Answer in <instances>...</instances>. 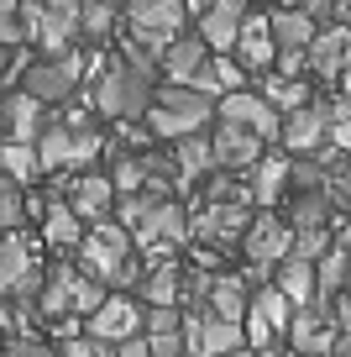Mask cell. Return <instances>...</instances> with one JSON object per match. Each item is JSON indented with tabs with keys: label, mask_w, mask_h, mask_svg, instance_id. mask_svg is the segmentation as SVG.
I'll list each match as a JSON object with an SVG mask.
<instances>
[{
	"label": "cell",
	"mask_w": 351,
	"mask_h": 357,
	"mask_svg": "<svg viewBox=\"0 0 351 357\" xmlns=\"http://www.w3.org/2000/svg\"><path fill=\"white\" fill-rule=\"evenodd\" d=\"M210 116H215V95H205L194 84H163V89H153V105H147L153 137H173V142L205 132Z\"/></svg>",
	"instance_id": "cell-1"
},
{
	"label": "cell",
	"mask_w": 351,
	"mask_h": 357,
	"mask_svg": "<svg viewBox=\"0 0 351 357\" xmlns=\"http://www.w3.org/2000/svg\"><path fill=\"white\" fill-rule=\"evenodd\" d=\"M147 105H153V74L136 68L132 58H121L95 89V111L110 121H136V116H147Z\"/></svg>",
	"instance_id": "cell-2"
},
{
	"label": "cell",
	"mask_w": 351,
	"mask_h": 357,
	"mask_svg": "<svg viewBox=\"0 0 351 357\" xmlns=\"http://www.w3.org/2000/svg\"><path fill=\"white\" fill-rule=\"evenodd\" d=\"M288 247H294V226L288 221H278L273 211H263V215H252V226L242 231V252H247V263H252V279H263L267 268H278L288 257Z\"/></svg>",
	"instance_id": "cell-3"
},
{
	"label": "cell",
	"mask_w": 351,
	"mask_h": 357,
	"mask_svg": "<svg viewBox=\"0 0 351 357\" xmlns=\"http://www.w3.org/2000/svg\"><path fill=\"white\" fill-rule=\"evenodd\" d=\"M215 111H220V121H236V126H247V132H257L263 142H273L278 132H283V116H278V105L267 100L263 89H226L215 100Z\"/></svg>",
	"instance_id": "cell-4"
},
{
	"label": "cell",
	"mask_w": 351,
	"mask_h": 357,
	"mask_svg": "<svg viewBox=\"0 0 351 357\" xmlns=\"http://www.w3.org/2000/svg\"><path fill=\"white\" fill-rule=\"evenodd\" d=\"M184 16H189L184 0H132V37L163 53L184 32Z\"/></svg>",
	"instance_id": "cell-5"
},
{
	"label": "cell",
	"mask_w": 351,
	"mask_h": 357,
	"mask_svg": "<svg viewBox=\"0 0 351 357\" xmlns=\"http://www.w3.org/2000/svg\"><path fill=\"white\" fill-rule=\"evenodd\" d=\"M184 236H189V215L178 211L173 200H157L153 211L132 226V242L147 247V252H153V263H157V257H173V247L184 242Z\"/></svg>",
	"instance_id": "cell-6"
},
{
	"label": "cell",
	"mask_w": 351,
	"mask_h": 357,
	"mask_svg": "<svg viewBox=\"0 0 351 357\" xmlns=\"http://www.w3.org/2000/svg\"><path fill=\"white\" fill-rule=\"evenodd\" d=\"M126 257H132V236H126L121 226H110V221H100L95 231L79 242V263H84V273L100 279L105 289H110V273H116Z\"/></svg>",
	"instance_id": "cell-7"
},
{
	"label": "cell",
	"mask_w": 351,
	"mask_h": 357,
	"mask_svg": "<svg viewBox=\"0 0 351 357\" xmlns=\"http://www.w3.org/2000/svg\"><path fill=\"white\" fill-rule=\"evenodd\" d=\"M74 79H79V58L74 53H58V58H37V63H26L22 74V89L26 95H37L42 105H63L68 95H74Z\"/></svg>",
	"instance_id": "cell-8"
},
{
	"label": "cell",
	"mask_w": 351,
	"mask_h": 357,
	"mask_svg": "<svg viewBox=\"0 0 351 357\" xmlns=\"http://www.w3.org/2000/svg\"><path fill=\"white\" fill-rule=\"evenodd\" d=\"M84 326H89V336H100V342H126V336H136L147 326V310L132 300V294H105L100 300V310H89L84 315Z\"/></svg>",
	"instance_id": "cell-9"
},
{
	"label": "cell",
	"mask_w": 351,
	"mask_h": 357,
	"mask_svg": "<svg viewBox=\"0 0 351 357\" xmlns=\"http://www.w3.org/2000/svg\"><path fill=\"white\" fill-rule=\"evenodd\" d=\"M79 6L84 0H42V22H37V47H42L47 58H58V53H68V43L74 37H84L79 32Z\"/></svg>",
	"instance_id": "cell-10"
},
{
	"label": "cell",
	"mask_w": 351,
	"mask_h": 357,
	"mask_svg": "<svg viewBox=\"0 0 351 357\" xmlns=\"http://www.w3.org/2000/svg\"><path fill=\"white\" fill-rule=\"evenodd\" d=\"M325 126H330V105H299V111H288L283 116V147L294 158H309V153H320V147H325Z\"/></svg>",
	"instance_id": "cell-11"
},
{
	"label": "cell",
	"mask_w": 351,
	"mask_h": 357,
	"mask_svg": "<svg viewBox=\"0 0 351 357\" xmlns=\"http://www.w3.org/2000/svg\"><path fill=\"white\" fill-rule=\"evenodd\" d=\"M210 158H215V168H257V158H263V137L247 132V126L236 121H220L215 137H210Z\"/></svg>",
	"instance_id": "cell-12"
},
{
	"label": "cell",
	"mask_w": 351,
	"mask_h": 357,
	"mask_svg": "<svg viewBox=\"0 0 351 357\" xmlns=\"http://www.w3.org/2000/svg\"><path fill=\"white\" fill-rule=\"evenodd\" d=\"M288 336H294L299 357H325L330 347H336V315L320 310V305H304V310H294V321H288Z\"/></svg>",
	"instance_id": "cell-13"
},
{
	"label": "cell",
	"mask_w": 351,
	"mask_h": 357,
	"mask_svg": "<svg viewBox=\"0 0 351 357\" xmlns=\"http://www.w3.org/2000/svg\"><path fill=\"white\" fill-rule=\"evenodd\" d=\"M247 226H252V211H247L242 200H210V211L194 215L189 231L205 236V242H242Z\"/></svg>",
	"instance_id": "cell-14"
},
{
	"label": "cell",
	"mask_w": 351,
	"mask_h": 357,
	"mask_svg": "<svg viewBox=\"0 0 351 357\" xmlns=\"http://www.w3.org/2000/svg\"><path fill=\"white\" fill-rule=\"evenodd\" d=\"M242 22H247V0H210L205 11H199V37H205L215 53L236 47L242 37Z\"/></svg>",
	"instance_id": "cell-15"
},
{
	"label": "cell",
	"mask_w": 351,
	"mask_h": 357,
	"mask_svg": "<svg viewBox=\"0 0 351 357\" xmlns=\"http://www.w3.org/2000/svg\"><path fill=\"white\" fill-rule=\"evenodd\" d=\"M205 58H210V43L199 32H178L173 43L157 53V63H163V74H168V84H194V74L205 68Z\"/></svg>",
	"instance_id": "cell-16"
},
{
	"label": "cell",
	"mask_w": 351,
	"mask_h": 357,
	"mask_svg": "<svg viewBox=\"0 0 351 357\" xmlns=\"http://www.w3.org/2000/svg\"><path fill=\"white\" fill-rule=\"evenodd\" d=\"M236 63L242 68H252V74H267V68L278 63V43H273V22L267 16H252L247 11V22H242V37H236Z\"/></svg>",
	"instance_id": "cell-17"
},
{
	"label": "cell",
	"mask_w": 351,
	"mask_h": 357,
	"mask_svg": "<svg viewBox=\"0 0 351 357\" xmlns=\"http://www.w3.org/2000/svg\"><path fill=\"white\" fill-rule=\"evenodd\" d=\"M0 137H16V142H37L42 137V100L37 95H6L0 100Z\"/></svg>",
	"instance_id": "cell-18"
},
{
	"label": "cell",
	"mask_w": 351,
	"mask_h": 357,
	"mask_svg": "<svg viewBox=\"0 0 351 357\" xmlns=\"http://www.w3.org/2000/svg\"><path fill=\"white\" fill-rule=\"evenodd\" d=\"M309 68L325 79H341V68H346L351 58V26H325V32H315V43H309Z\"/></svg>",
	"instance_id": "cell-19"
},
{
	"label": "cell",
	"mask_w": 351,
	"mask_h": 357,
	"mask_svg": "<svg viewBox=\"0 0 351 357\" xmlns=\"http://www.w3.org/2000/svg\"><path fill=\"white\" fill-rule=\"evenodd\" d=\"M110 200H116V184L105 174H84V178L68 184V205L79 211V221H105Z\"/></svg>",
	"instance_id": "cell-20"
},
{
	"label": "cell",
	"mask_w": 351,
	"mask_h": 357,
	"mask_svg": "<svg viewBox=\"0 0 351 357\" xmlns=\"http://www.w3.org/2000/svg\"><path fill=\"white\" fill-rule=\"evenodd\" d=\"M346 279H351V252L336 242V247L315 263V284H320L315 305H320V310H330V305H336V294H346Z\"/></svg>",
	"instance_id": "cell-21"
},
{
	"label": "cell",
	"mask_w": 351,
	"mask_h": 357,
	"mask_svg": "<svg viewBox=\"0 0 351 357\" xmlns=\"http://www.w3.org/2000/svg\"><path fill=\"white\" fill-rule=\"evenodd\" d=\"M278 289L288 294V300L304 310V305H315V294H320V284H315V263L309 257H294L288 252L283 263H278Z\"/></svg>",
	"instance_id": "cell-22"
},
{
	"label": "cell",
	"mask_w": 351,
	"mask_h": 357,
	"mask_svg": "<svg viewBox=\"0 0 351 357\" xmlns=\"http://www.w3.org/2000/svg\"><path fill=\"white\" fill-rule=\"evenodd\" d=\"M205 310L226 315V321H247V310H252L247 279H236V273H220V279L210 284V300H205Z\"/></svg>",
	"instance_id": "cell-23"
},
{
	"label": "cell",
	"mask_w": 351,
	"mask_h": 357,
	"mask_svg": "<svg viewBox=\"0 0 351 357\" xmlns=\"http://www.w3.org/2000/svg\"><path fill=\"white\" fill-rule=\"evenodd\" d=\"M42 236L53 247H79V242H84V221H79V211L68 200H53L42 211Z\"/></svg>",
	"instance_id": "cell-24"
},
{
	"label": "cell",
	"mask_w": 351,
	"mask_h": 357,
	"mask_svg": "<svg viewBox=\"0 0 351 357\" xmlns=\"http://www.w3.org/2000/svg\"><path fill=\"white\" fill-rule=\"evenodd\" d=\"M74 284H79V268H53V273L42 279L37 310L42 315H74Z\"/></svg>",
	"instance_id": "cell-25"
},
{
	"label": "cell",
	"mask_w": 351,
	"mask_h": 357,
	"mask_svg": "<svg viewBox=\"0 0 351 357\" xmlns=\"http://www.w3.org/2000/svg\"><path fill=\"white\" fill-rule=\"evenodd\" d=\"M0 174H11L16 184H32V178L42 174L37 142H16V137H0Z\"/></svg>",
	"instance_id": "cell-26"
},
{
	"label": "cell",
	"mask_w": 351,
	"mask_h": 357,
	"mask_svg": "<svg viewBox=\"0 0 351 357\" xmlns=\"http://www.w3.org/2000/svg\"><path fill=\"white\" fill-rule=\"evenodd\" d=\"M26 273H32V252H26L22 236L6 231V236H0V294H11Z\"/></svg>",
	"instance_id": "cell-27"
},
{
	"label": "cell",
	"mask_w": 351,
	"mask_h": 357,
	"mask_svg": "<svg viewBox=\"0 0 351 357\" xmlns=\"http://www.w3.org/2000/svg\"><path fill=\"white\" fill-rule=\"evenodd\" d=\"M263 95L278 105V111H299V105H309V89L299 74H283V68H267L263 74Z\"/></svg>",
	"instance_id": "cell-28"
},
{
	"label": "cell",
	"mask_w": 351,
	"mask_h": 357,
	"mask_svg": "<svg viewBox=\"0 0 351 357\" xmlns=\"http://www.w3.org/2000/svg\"><path fill=\"white\" fill-rule=\"evenodd\" d=\"M288 168H294V158H257V174H252V200L257 205H273L283 195Z\"/></svg>",
	"instance_id": "cell-29"
},
{
	"label": "cell",
	"mask_w": 351,
	"mask_h": 357,
	"mask_svg": "<svg viewBox=\"0 0 351 357\" xmlns=\"http://www.w3.org/2000/svg\"><path fill=\"white\" fill-rule=\"evenodd\" d=\"M330 205H336V195H330V190H294L288 226H330Z\"/></svg>",
	"instance_id": "cell-30"
},
{
	"label": "cell",
	"mask_w": 351,
	"mask_h": 357,
	"mask_svg": "<svg viewBox=\"0 0 351 357\" xmlns=\"http://www.w3.org/2000/svg\"><path fill=\"white\" fill-rule=\"evenodd\" d=\"M74 126H42V137H37L42 168H74Z\"/></svg>",
	"instance_id": "cell-31"
},
{
	"label": "cell",
	"mask_w": 351,
	"mask_h": 357,
	"mask_svg": "<svg viewBox=\"0 0 351 357\" xmlns=\"http://www.w3.org/2000/svg\"><path fill=\"white\" fill-rule=\"evenodd\" d=\"M294 310H299V305L288 300V294L278 289V284H273V289H257V294H252V315H263V321L273 326V331H288Z\"/></svg>",
	"instance_id": "cell-32"
},
{
	"label": "cell",
	"mask_w": 351,
	"mask_h": 357,
	"mask_svg": "<svg viewBox=\"0 0 351 357\" xmlns=\"http://www.w3.org/2000/svg\"><path fill=\"white\" fill-rule=\"evenodd\" d=\"M173 163H178V174L184 178H194V174H205V168H215V158H210V137H178V147H173Z\"/></svg>",
	"instance_id": "cell-33"
},
{
	"label": "cell",
	"mask_w": 351,
	"mask_h": 357,
	"mask_svg": "<svg viewBox=\"0 0 351 357\" xmlns=\"http://www.w3.org/2000/svg\"><path fill=\"white\" fill-rule=\"evenodd\" d=\"M110 26H116V0H84V6H79V32H84L89 43L110 37Z\"/></svg>",
	"instance_id": "cell-34"
},
{
	"label": "cell",
	"mask_w": 351,
	"mask_h": 357,
	"mask_svg": "<svg viewBox=\"0 0 351 357\" xmlns=\"http://www.w3.org/2000/svg\"><path fill=\"white\" fill-rule=\"evenodd\" d=\"M330 226H294V247H288V252L294 257H309V263H320V257L330 252Z\"/></svg>",
	"instance_id": "cell-35"
},
{
	"label": "cell",
	"mask_w": 351,
	"mask_h": 357,
	"mask_svg": "<svg viewBox=\"0 0 351 357\" xmlns=\"http://www.w3.org/2000/svg\"><path fill=\"white\" fill-rule=\"evenodd\" d=\"M288 184L294 190H330V174H325V158H294V168H288Z\"/></svg>",
	"instance_id": "cell-36"
},
{
	"label": "cell",
	"mask_w": 351,
	"mask_h": 357,
	"mask_svg": "<svg viewBox=\"0 0 351 357\" xmlns=\"http://www.w3.org/2000/svg\"><path fill=\"white\" fill-rule=\"evenodd\" d=\"M26 37V22H22V0H0V43L16 47Z\"/></svg>",
	"instance_id": "cell-37"
},
{
	"label": "cell",
	"mask_w": 351,
	"mask_h": 357,
	"mask_svg": "<svg viewBox=\"0 0 351 357\" xmlns=\"http://www.w3.org/2000/svg\"><path fill=\"white\" fill-rule=\"evenodd\" d=\"M22 215H26L22 190H16V184H0V236L16 231V226H22Z\"/></svg>",
	"instance_id": "cell-38"
},
{
	"label": "cell",
	"mask_w": 351,
	"mask_h": 357,
	"mask_svg": "<svg viewBox=\"0 0 351 357\" xmlns=\"http://www.w3.org/2000/svg\"><path fill=\"white\" fill-rule=\"evenodd\" d=\"M0 357H58L53 347L42 342V336L22 331V336H6V347H0Z\"/></svg>",
	"instance_id": "cell-39"
},
{
	"label": "cell",
	"mask_w": 351,
	"mask_h": 357,
	"mask_svg": "<svg viewBox=\"0 0 351 357\" xmlns=\"http://www.w3.org/2000/svg\"><path fill=\"white\" fill-rule=\"evenodd\" d=\"M147 347H153V357H184V326H173V331H147Z\"/></svg>",
	"instance_id": "cell-40"
},
{
	"label": "cell",
	"mask_w": 351,
	"mask_h": 357,
	"mask_svg": "<svg viewBox=\"0 0 351 357\" xmlns=\"http://www.w3.org/2000/svg\"><path fill=\"white\" fill-rule=\"evenodd\" d=\"M58 357H110V342H100V336H68Z\"/></svg>",
	"instance_id": "cell-41"
},
{
	"label": "cell",
	"mask_w": 351,
	"mask_h": 357,
	"mask_svg": "<svg viewBox=\"0 0 351 357\" xmlns=\"http://www.w3.org/2000/svg\"><path fill=\"white\" fill-rule=\"evenodd\" d=\"M242 326H247V347H257V352H267V347H273V336H278L273 326H267L263 315H252V310H247V321H242Z\"/></svg>",
	"instance_id": "cell-42"
},
{
	"label": "cell",
	"mask_w": 351,
	"mask_h": 357,
	"mask_svg": "<svg viewBox=\"0 0 351 357\" xmlns=\"http://www.w3.org/2000/svg\"><path fill=\"white\" fill-rule=\"evenodd\" d=\"M110 357H153V347H147V331H136V336H126V342H116V347H110Z\"/></svg>",
	"instance_id": "cell-43"
},
{
	"label": "cell",
	"mask_w": 351,
	"mask_h": 357,
	"mask_svg": "<svg viewBox=\"0 0 351 357\" xmlns=\"http://www.w3.org/2000/svg\"><path fill=\"white\" fill-rule=\"evenodd\" d=\"M215 79H220V95H226V89H242V63L215 58Z\"/></svg>",
	"instance_id": "cell-44"
},
{
	"label": "cell",
	"mask_w": 351,
	"mask_h": 357,
	"mask_svg": "<svg viewBox=\"0 0 351 357\" xmlns=\"http://www.w3.org/2000/svg\"><path fill=\"white\" fill-rule=\"evenodd\" d=\"M330 195H336V200H346V205H351V168H346V174L336 178V184H330Z\"/></svg>",
	"instance_id": "cell-45"
},
{
	"label": "cell",
	"mask_w": 351,
	"mask_h": 357,
	"mask_svg": "<svg viewBox=\"0 0 351 357\" xmlns=\"http://www.w3.org/2000/svg\"><path fill=\"white\" fill-rule=\"evenodd\" d=\"M283 6H299V11H320L325 0H283Z\"/></svg>",
	"instance_id": "cell-46"
},
{
	"label": "cell",
	"mask_w": 351,
	"mask_h": 357,
	"mask_svg": "<svg viewBox=\"0 0 351 357\" xmlns=\"http://www.w3.org/2000/svg\"><path fill=\"white\" fill-rule=\"evenodd\" d=\"M6 68H11V47L0 43V74H6Z\"/></svg>",
	"instance_id": "cell-47"
},
{
	"label": "cell",
	"mask_w": 351,
	"mask_h": 357,
	"mask_svg": "<svg viewBox=\"0 0 351 357\" xmlns=\"http://www.w3.org/2000/svg\"><path fill=\"white\" fill-rule=\"evenodd\" d=\"M184 6H189V11H205V6H210V0H184Z\"/></svg>",
	"instance_id": "cell-48"
},
{
	"label": "cell",
	"mask_w": 351,
	"mask_h": 357,
	"mask_svg": "<svg viewBox=\"0 0 351 357\" xmlns=\"http://www.w3.org/2000/svg\"><path fill=\"white\" fill-rule=\"evenodd\" d=\"M231 357H247V352H242V347H236V352H231Z\"/></svg>",
	"instance_id": "cell-49"
},
{
	"label": "cell",
	"mask_w": 351,
	"mask_h": 357,
	"mask_svg": "<svg viewBox=\"0 0 351 357\" xmlns=\"http://www.w3.org/2000/svg\"><path fill=\"white\" fill-rule=\"evenodd\" d=\"M0 347H6V342H0Z\"/></svg>",
	"instance_id": "cell-50"
}]
</instances>
